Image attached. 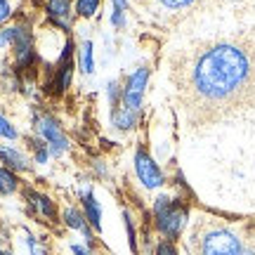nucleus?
Here are the masks:
<instances>
[{
    "mask_svg": "<svg viewBox=\"0 0 255 255\" xmlns=\"http://www.w3.org/2000/svg\"><path fill=\"white\" fill-rule=\"evenodd\" d=\"M14 31H17V28H5V31H0V47H5L7 43H14Z\"/></svg>",
    "mask_w": 255,
    "mask_h": 255,
    "instance_id": "17",
    "label": "nucleus"
},
{
    "mask_svg": "<svg viewBox=\"0 0 255 255\" xmlns=\"http://www.w3.org/2000/svg\"><path fill=\"white\" fill-rule=\"evenodd\" d=\"M0 158H2L9 168H14V170H26L28 168L26 158L19 154V151H14V149H7V146H0Z\"/></svg>",
    "mask_w": 255,
    "mask_h": 255,
    "instance_id": "8",
    "label": "nucleus"
},
{
    "mask_svg": "<svg viewBox=\"0 0 255 255\" xmlns=\"http://www.w3.org/2000/svg\"><path fill=\"white\" fill-rule=\"evenodd\" d=\"M156 225H158V229L163 232L165 237H177L180 232H182L184 222H187V210L182 208V206H177V203H173L170 199H158L156 201Z\"/></svg>",
    "mask_w": 255,
    "mask_h": 255,
    "instance_id": "3",
    "label": "nucleus"
},
{
    "mask_svg": "<svg viewBox=\"0 0 255 255\" xmlns=\"http://www.w3.org/2000/svg\"><path fill=\"white\" fill-rule=\"evenodd\" d=\"M64 220H66V225H69L71 229L88 232V227H85V220H83V215L78 213V210H66V213H64Z\"/></svg>",
    "mask_w": 255,
    "mask_h": 255,
    "instance_id": "14",
    "label": "nucleus"
},
{
    "mask_svg": "<svg viewBox=\"0 0 255 255\" xmlns=\"http://www.w3.org/2000/svg\"><path fill=\"white\" fill-rule=\"evenodd\" d=\"M0 137H7V139H14V137H17V130L9 126L2 116H0Z\"/></svg>",
    "mask_w": 255,
    "mask_h": 255,
    "instance_id": "15",
    "label": "nucleus"
},
{
    "mask_svg": "<svg viewBox=\"0 0 255 255\" xmlns=\"http://www.w3.org/2000/svg\"><path fill=\"white\" fill-rule=\"evenodd\" d=\"M81 69L85 73L95 71V59H92V43H85L81 47Z\"/></svg>",
    "mask_w": 255,
    "mask_h": 255,
    "instance_id": "11",
    "label": "nucleus"
},
{
    "mask_svg": "<svg viewBox=\"0 0 255 255\" xmlns=\"http://www.w3.org/2000/svg\"><path fill=\"white\" fill-rule=\"evenodd\" d=\"M38 130H40V135L45 137V142H47V146H50V154L52 156H59L62 151H66L69 142H66L64 132L59 130V126H57L52 119H38Z\"/></svg>",
    "mask_w": 255,
    "mask_h": 255,
    "instance_id": "6",
    "label": "nucleus"
},
{
    "mask_svg": "<svg viewBox=\"0 0 255 255\" xmlns=\"http://www.w3.org/2000/svg\"><path fill=\"white\" fill-rule=\"evenodd\" d=\"M255 90V50L222 40L206 47L191 64V100L203 107H239Z\"/></svg>",
    "mask_w": 255,
    "mask_h": 255,
    "instance_id": "1",
    "label": "nucleus"
},
{
    "mask_svg": "<svg viewBox=\"0 0 255 255\" xmlns=\"http://www.w3.org/2000/svg\"><path fill=\"white\" fill-rule=\"evenodd\" d=\"M85 215H88V220L92 222V227L95 229H100L102 227V208H100V203H97V199L92 196V191H88L85 194Z\"/></svg>",
    "mask_w": 255,
    "mask_h": 255,
    "instance_id": "7",
    "label": "nucleus"
},
{
    "mask_svg": "<svg viewBox=\"0 0 255 255\" xmlns=\"http://www.w3.org/2000/svg\"><path fill=\"white\" fill-rule=\"evenodd\" d=\"M114 5H116V9H126L128 7V0H114Z\"/></svg>",
    "mask_w": 255,
    "mask_h": 255,
    "instance_id": "23",
    "label": "nucleus"
},
{
    "mask_svg": "<svg viewBox=\"0 0 255 255\" xmlns=\"http://www.w3.org/2000/svg\"><path fill=\"white\" fill-rule=\"evenodd\" d=\"M71 251H73L76 255H88V251H85L83 246H71Z\"/></svg>",
    "mask_w": 255,
    "mask_h": 255,
    "instance_id": "22",
    "label": "nucleus"
},
{
    "mask_svg": "<svg viewBox=\"0 0 255 255\" xmlns=\"http://www.w3.org/2000/svg\"><path fill=\"white\" fill-rule=\"evenodd\" d=\"M111 24H114V26H121V24H123V9H114V14H111Z\"/></svg>",
    "mask_w": 255,
    "mask_h": 255,
    "instance_id": "21",
    "label": "nucleus"
},
{
    "mask_svg": "<svg viewBox=\"0 0 255 255\" xmlns=\"http://www.w3.org/2000/svg\"><path fill=\"white\" fill-rule=\"evenodd\" d=\"M165 7H173V9H177V7H187V5H191L194 0H161Z\"/></svg>",
    "mask_w": 255,
    "mask_h": 255,
    "instance_id": "19",
    "label": "nucleus"
},
{
    "mask_svg": "<svg viewBox=\"0 0 255 255\" xmlns=\"http://www.w3.org/2000/svg\"><path fill=\"white\" fill-rule=\"evenodd\" d=\"M135 170H137V177L139 182L144 184L146 189H156L163 184V173L158 170V165L144 154V151H137L135 156Z\"/></svg>",
    "mask_w": 255,
    "mask_h": 255,
    "instance_id": "5",
    "label": "nucleus"
},
{
    "mask_svg": "<svg viewBox=\"0 0 255 255\" xmlns=\"http://www.w3.org/2000/svg\"><path fill=\"white\" fill-rule=\"evenodd\" d=\"M9 17V2L7 0H0V21H5Z\"/></svg>",
    "mask_w": 255,
    "mask_h": 255,
    "instance_id": "20",
    "label": "nucleus"
},
{
    "mask_svg": "<svg viewBox=\"0 0 255 255\" xmlns=\"http://www.w3.org/2000/svg\"><path fill=\"white\" fill-rule=\"evenodd\" d=\"M239 255H253V253H239Z\"/></svg>",
    "mask_w": 255,
    "mask_h": 255,
    "instance_id": "24",
    "label": "nucleus"
},
{
    "mask_svg": "<svg viewBox=\"0 0 255 255\" xmlns=\"http://www.w3.org/2000/svg\"><path fill=\"white\" fill-rule=\"evenodd\" d=\"M241 241L227 229H208L199 239V255H239Z\"/></svg>",
    "mask_w": 255,
    "mask_h": 255,
    "instance_id": "2",
    "label": "nucleus"
},
{
    "mask_svg": "<svg viewBox=\"0 0 255 255\" xmlns=\"http://www.w3.org/2000/svg\"><path fill=\"white\" fill-rule=\"evenodd\" d=\"M47 12H50V17L62 19L71 12V5H69V0H50L47 2Z\"/></svg>",
    "mask_w": 255,
    "mask_h": 255,
    "instance_id": "10",
    "label": "nucleus"
},
{
    "mask_svg": "<svg viewBox=\"0 0 255 255\" xmlns=\"http://www.w3.org/2000/svg\"><path fill=\"white\" fill-rule=\"evenodd\" d=\"M17 189V177L9 170H0V194H12Z\"/></svg>",
    "mask_w": 255,
    "mask_h": 255,
    "instance_id": "12",
    "label": "nucleus"
},
{
    "mask_svg": "<svg viewBox=\"0 0 255 255\" xmlns=\"http://www.w3.org/2000/svg\"><path fill=\"white\" fill-rule=\"evenodd\" d=\"M156 255H177V251H175V246L170 241H163V244H158V248H156Z\"/></svg>",
    "mask_w": 255,
    "mask_h": 255,
    "instance_id": "18",
    "label": "nucleus"
},
{
    "mask_svg": "<svg viewBox=\"0 0 255 255\" xmlns=\"http://www.w3.org/2000/svg\"><path fill=\"white\" fill-rule=\"evenodd\" d=\"M97 7H100V0H78V2H76V12L85 19L92 17V14L97 12Z\"/></svg>",
    "mask_w": 255,
    "mask_h": 255,
    "instance_id": "13",
    "label": "nucleus"
},
{
    "mask_svg": "<svg viewBox=\"0 0 255 255\" xmlns=\"http://www.w3.org/2000/svg\"><path fill=\"white\" fill-rule=\"evenodd\" d=\"M146 81H149V69H139L130 76V81L123 88V107L130 111H137L142 107V95H144Z\"/></svg>",
    "mask_w": 255,
    "mask_h": 255,
    "instance_id": "4",
    "label": "nucleus"
},
{
    "mask_svg": "<svg viewBox=\"0 0 255 255\" xmlns=\"http://www.w3.org/2000/svg\"><path fill=\"white\" fill-rule=\"evenodd\" d=\"M0 255H9V253H2V251H0Z\"/></svg>",
    "mask_w": 255,
    "mask_h": 255,
    "instance_id": "25",
    "label": "nucleus"
},
{
    "mask_svg": "<svg viewBox=\"0 0 255 255\" xmlns=\"http://www.w3.org/2000/svg\"><path fill=\"white\" fill-rule=\"evenodd\" d=\"M36 203L40 206V210H43V215H47V218H52V215H55V206L50 203V199H45V196H38Z\"/></svg>",
    "mask_w": 255,
    "mask_h": 255,
    "instance_id": "16",
    "label": "nucleus"
},
{
    "mask_svg": "<svg viewBox=\"0 0 255 255\" xmlns=\"http://www.w3.org/2000/svg\"><path fill=\"white\" fill-rule=\"evenodd\" d=\"M114 126H119L121 130L132 128L135 126V111L126 109L123 104H121V107H114Z\"/></svg>",
    "mask_w": 255,
    "mask_h": 255,
    "instance_id": "9",
    "label": "nucleus"
}]
</instances>
